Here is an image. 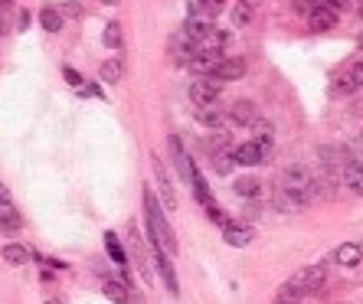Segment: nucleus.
Here are the masks:
<instances>
[{
	"label": "nucleus",
	"mask_w": 363,
	"mask_h": 304,
	"mask_svg": "<svg viewBox=\"0 0 363 304\" xmlns=\"http://www.w3.org/2000/svg\"><path fill=\"white\" fill-rule=\"evenodd\" d=\"M190 4V13H200V17H216V13H223V0H187Z\"/></svg>",
	"instance_id": "393cba45"
},
{
	"label": "nucleus",
	"mask_w": 363,
	"mask_h": 304,
	"mask_svg": "<svg viewBox=\"0 0 363 304\" xmlns=\"http://www.w3.org/2000/svg\"><path fill=\"white\" fill-rule=\"evenodd\" d=\"M105 46L108 49H121V27H118V23H108L105 27Z\"/></svg>",
	"instance_id": "2f4dec72"
},
{
	"label": "nucleus",
	"mask_w": 363,
	"mask_h": 304,
	"mask_svg": "<svg viewBox=\"0 0 363 304\" xmlns=\"http://www.w3.org/2000/svg\"><path fill=\"white\" fill-rule=\"evenodd\" d=\"M124 76V59H105V66H102V82L105 86H118Z\"/></svg>",
	"instance_id": "4be33fe9"
},
{
	"label": "nucleus",
	"mask_w": 363,
	"mask_h": 304,
	"mask_svg": "<svg viewBox=\"0 0 363 304\" xmlns=\"http://www.w3.org/2000/svg\"><path fill=\"white\" fill-rule=\"evenodd\" d=\"M10 203H13V200H10V190L0 183V206H10Z\"/></svg>",
	"instance_id": "e433bc0d"
},
{
	"label": "nucleus",
	"mask_w": 363,
	"mask_h": 304,
	"mask_svg": "<svg viewBox=\"0 0 363 304\" xmlns=\"http://www.w3.org/2000/svg\"><path fill=\"white\" fill-rule=\"evenodd\" d=\"M105 295H108V301H115V304L131 301V291H128L124 285H118V282H105Z\"/></svg>",
	"instance_id": "cd10ccee"
},
{
	"label": "nucleus",
	"mask_w": 363,
	"mask_h": 304,
	"mask_svg": "<svg viewBox=\"0 0 363 304\" xmlns=\"http://www.w3.org/2000/svg\"><path fill=\"white\" fill-rule=\"evenodd\" d=\"M66 7V13H72V17H79V4H62Z\"/></svg>",
	"instance_id": "4c0bfd02"
},
{
	"label": "nucleus",
	"mask_w": 363,
	"mask_h": 304,
	"mask_svg": "<svg viewBox=\"0 0 363 304\" xmlns=\"http://www.w3.org/2000/svg\"><path fill=\"white\" fill-rule=\"evenodd\" d=\"M144 216H147V236H151V249H161V252L173 256V252H177V236H173L171 223H167V216H164L161 206H157V200H154L151 187L144 190Z\"/></svg>",
	"instance_id": "f257e3e1"
},
{
	"label": "nucleus",
	"mask_w": 363,
	"mask_h": 304,
	"mask_svg": "<svg viewBox=\"0 0 363 304\" xmlns=\"http://www.w3.org/2000/svg\"><path fill=\"white\" fill-rule=\"evenodd\" d=\"M232 190H236V197H242V200H258L265 187H262L258 177H239V180L232 183Z\"/></svg>",
	"instance_id": "a211bd4d"
},
{
	"label": "nucleus",
	"mask_w": 363,
	"mask_h": 304,
	"mask_svg": "<svg viewBox=\"0 0 363 304\" xmlns=\"http://www.w3.org/2000/svg\"><path fill=\"white\" fill-rule=\"evenodd\" d=\"M298 301H301V295H298V291H291V288H282V291H278V295H275V301H272V304H298Z\"/></svg>",
	"instance_id": "473e14b6"
},
{
	"label": "nucleus",
	"mask_w": 363,
	"mask_h": 304,
	"mask_svg": "<svg viewBox=\"0 0 363 304\" xmlns=\"http://www.w3.org/2000/svg\"><path fill=\"white\" fill-rule=\"evenodd\" d=\"M4 262H10V265H27L29 249L20 246V242H7V246H4Z\"/></svg>",
	"instance_id": "b1692460"
},
{
	"label": "nucleus",
	"mask_w": 363,
	"mask_h": 304,
	"mask_svg": "<svg viewBox=\"0 0 363 304\" xmlns=\"http://www.w3.org/2000/svg\"><path fill=\"white\" fill-rule=\"evenodd\" d=\"M171 157H173V167H177V173L183 177V183H193V173H197V167H193L190 154L183 151L180 138H171Z\"/></svg>",
	"instance_id": "6e6552de"
},
{
	"label": "nucleus",
	"mask_w": 363,
	"mask_h": 304,
	"mask_svg": "<svg viewBox=\"0 0 363 304\" xmlns=\"http://www.w3.org/2000/svg\"><path fill=\"white\" fill-rule=\"evenodd\" d=\"M62 76H66V82H69V86H86V82H82V76H79V72H76V69H72V66H66V69H62Z\"/></svg>",
	"instance_id": "c9c22d12"
},
{
	"label": "nucleus",
	"mask_w": 363,
	"mask_h": 304,
	"mask_svg": "<svg viewBox=\"0 0 363 304\" xmlns=\"http://www.w3.org/2000/svg\"><path fill=\"white\" fill-rule=\"evenodd\" d=\"M232 151H236V161H239L242 167H258V164H262V161H265V157H268V151H265V147H262V144H256V141L236 144Z\"/></svg>",
	"instance_id": "9b49d317"
},
{
	"label": "nucleus",
	"mask_w": 363,
	"mask_h": 304,
	"mask_svg": "<svg viewBox=\"0 0 363 304\" xmlns=\"http://www.w3.org/2000/svg\"><path fill=\"white\" fill-rule=\"evenodd\" d=\"M213 76L220 79V82H236V79L246 76V59L232 56V59H220V66H216V72Z\"/></svg>",
	"instance_id": "4468645a"
},
{
	"label": "nucleus",
	"mask_w": 363,
	"mask_h": 304,
	"mask_svg": "<svg viewBox=\"0 0 363 304\" xmlns=\"http://www.w3.org/2000/svg\"><path fill=\"white\" fill-rule=\"evenodd\" d=\"M190 187H193V193H197V200H200L203 206H206V203H213V193H210V187H206V180L200 177V171L193 173V183H190Z\"/></svg>",
	"instance_id": "c756f323"
},
{
	"label": "nucleus",
	"mask_w": 363,
	"mask_h": 304,
	"mask_svg": "<svg viewBox=\"0 0 363 304\" xmlns=\"http://www.w3.org/2000/svg\"><path fill=\"white\" fill-rule=\"evenodd\" d=\"M220 92H223V82L216 76H197L190 82V102L197 105V108H203V105H216Z\"/></svg>",
	"instance_id": "20e7f679"
},
{
	"label": "nucleus",
	"mask_w": 363,
	"mask_h": 304,
	"mask_svg": "<svg viewBox=\"0 0 363 304\" xmlns=\"http://www.w3.org/2000/svg\"><path fill=\"white\" fill-rule=\"evenodd\" d=\"M327 285V268L324 265H311V268H301V272H295V275L288 278V288L291 291H298V295H317L321 288Z\"/></svg>",
	"instance_id": "f03ea898"
},
{
	"label": "nucleus",
	"mask_w": 363,
	"mask_h": 304,
	"mask_svg": "<svg viewBox=\"0 0 363 304\" xmlns=\"http://www.w3.org/2000/svg\"><path fill=\"white\" fill-rule=\"evenodd\" d=\"M321 161L327 171H344L350 164V151L347 147H321Z\"/></svg>",
	"instance_id": "f3484780"
},
{
	"label": "nucleus",
	"mask_w": 363,
	"mask_h": 304,
	"mask_svg": "<svg viewBox=\"0 0 363 304\" xmlns=\"http://www.w3.org/2000/svg\"><path fill=\"white\" fill-rule=\"evenodd\" d=\"M347 151H350V161L363 164V138H354V141H350V147H347Z\"/></svg>",
	"instance_id": "f704fd0d"
},
{
	"label": "nucleus",
	"mask_w": 363,
	"mask_h": 304,
	"mask_svg": "<svg viewBox=\"0 0 363 304\" xmlns=\"http://www.w3.org/2000/svg\"><path fill=\"white\" fill-rule=\"evenodd\" d=\"M341 173H344V183L350 187V190H354V193H363V164L350 161Z\"/></svg>",
	"instance_id": "5701e85b"
},
{
	"label": "nucleus",
	"mask_w": 363,
	"mask_h": 304,
	"mask_svg": "<svg viewBox=\"0 0 363 304\" xmlns=\"http://www.w3.org/2000/svg\"><path fill=\"white\" fill-rule=\"evenodd\" d=\"M278 187H285V190H295V193H305V197H311L315 200V177L308 173V167H301V164H291V167H285L282 171V177H278Z\"/></svg>",
	"instance_id": "7ed1b4c3"
},
{
	"label": "nucleus",
	"mask_w": 363,
	"mask_h": 304,
	"mask_svg": "<svg viewBox=\"0 0 363 304\" xmlns=\"http://www.w3.org/2000/svg\"><path fill=\"white\" fill-rule=\"evenodd\" d=\"M223 239H226L232 249H246L249 242L256 239V229L249 226V223H232L230 219V223L223 226Z\"/></svg>",
	"instance_id": "0eeeda50"
},
{
	"label": "nucleus",
	"mask_w": 363,
	"mask_h": 304,
	"mask_svg": "<svg viewBox=\"0 0 363 304\" xmlns=\"http://www.w3.org/2000/svg\"><path fill=\"white\" fill-rule=\"evenodd\" d=\"M7 4H13V0H0V7H7Z\"/></svg>",
	"instance_id": "79ce46f5"
},
{
	"label": "nucleus",
	"mask_w": 363,
	"mask_h": 304,
	"mask_svg": "<svg viewBox=\"0 0 363 304\" xmlns=\"http://www.w3.org/2000/svg\"><path fill=\"white\" fill-rule=\"evenodd\" d=\"M151 167H154V177H157V190H161L164 206L177 209V193H173V183H171V177H167V171H164V164L157 161V157H151Z\"/></svg>",
	"instance_id": "1a4fd4ad"
},
{
	"label": "nucleus",
	"mask_w": 363,
	"mask_h": 304,
	"mask_svg": "<svg viewBox=\"0 0 363 304\" xmlns=\"http://www.w3.org/2000/svg\"><path fill=\"white\" fill-rule=\"evenodd\" d=\"M360 258H363V246H360V242H344V246H337V252H334V262H337V265H344V268L360 265Z\"/></svg>",
	"instance_id": "dca6fc26"
},
{
	"label": "nucleus",
	"mask_w": 363,
	"mask_h": 304,
	"mask_svg": "<svg viewBox=\"0 0 363 304\" xmlns=\"http://www.w3.org/2000/svg\"><path fill=\"white\" fill-rule=\"evenodd\" d=\"M242 4H249V7H258V0H242Z\"/></svg>",
	"instance_id": "a19ab883"
},
{
	"label": "nucleus",
	"mask_w": 363,
	"mask_h": 304,
	"mask_svg": "<svg viewBox=\"0 0 363 304\" xmlns=\"http://www.w3.org/2000/svg\"><path fill=\"white\" fill-rule=\"evenodd\" d=\"M357 86H360L357 72H354V69H347V72H341V76L334 79L331 92H334V95H350V92H357Z\"/></svg>",
	"instance_id": "412c9836"
},
{
	"label": "nucleus",
	"mask_w": 363,
	"mask_h": 304,
	"mask_svg": "<svg viewBox=\"0 0 363 304\" xmlns=\"http://www.w3.org/2000/svg\"><path fill=\"white\" fill-rule=\"evenodd\" d=\"M230 118H232L236 124H246V128H252V124L258 121V108L249 102V98H239V102L230 108Z\"/></svg>",
	"instance_id": "2eb2a0df"
},
{
	"label": "nucleus",
	"mask_w": 363,
	"mask_h": 304,
	"mask_svg": "<svg viewBox=\"0 0 363 304\" xmlns=\"http://www.w3.org/2000/svg\"><path fill=\"white\" fill-rule=\"evenodd\" d=\"M98 4H105V7H118V0H98Z\"/></svg>",
	"instance_id": "58836bf2"
},
{
	"label": "nucleus",
	"mask_w": 363,
	"mask_h": 304,
	"mask_svg": "<svg viewBox=\"0 0 363 304\" xmlns=\"http://www.w3.org/2000/svg\"><path fill=\"white\" fill-rule=\"evenodd\" d=\"M337 23H341L337 10L331 7V4H324V0H315V10H311V17H308V27L315 29V33H331Z\"/></svg>",
	"instance_id": "39448f33"
},
{
	"label": "nucleus",
	"mask_w": 363,
	"mask_h": 304,
	"mask_svg": "<svg viewBox=\"0 0 363 304\" xmlns=\"http://www.w3.org/2000/svg\"><path fill=\"white\" fill-rule=\"evenodd\" d=\"M213 29V17H200V13H190V17L183 20L180 27V39L183 43H190V46H197L206 33Z\"/></svg>",
	"instance_id": "423d86ee"
},
{
	"label": "nucleus",
	"mask_w": 363,
	"mask_h": 304,
	"mask_svg": "<svg viewBox=\"0 0 363 304\" xmlns=\"http://www.w3.org/2000/svg\"><path fill=\"white\" fill-rule=\"evenodd\" d=\"M0 229H4L7 236L20 232V213L13 209V203H10V206H0Z\"/></svg>",
	"instance_id": "a878e982"
},
{
	"label": "nucleus",
	"mask_w": 363,
	"mask_h": 304,
	"mask_svg": "<svg viewBox=\"0 0 363 304\" xmlns=\"http://www.w3.org/2000/svg\"><path fill=\"white\" fill-rule=\"evenodd\" d=\"M252 10L256 7H249V4H236V7H232V27H249V23H252Z\"/></svg>",
	"instance_id": "c85d7f7f"
},
{
	"label": "nucleus",
	"mask_w": 363,
	"mask_h": 304,
	"mask_svg": "<svg viewBox=\"0 0 363 304\" xmlns=\"http://www.w3.org/2000/svg\"><path fill=\"white\" fill-rule=\"evenodd\" d=\"M154 268H157V275L164 278V285H167V291H171V295H180V285H177V275H173V268H171V256H167V252H161V249H154Z\"/></svg>",
	"instance_id": "f8f14e48"
},
{
	"label": "nucleus",
	"mask_w": 363,
	"mask_h": 304,
	"mask_svg": "<svg viewBox=\"0 0 363 304\" xmlns=\"http://www.w3.org/2000/svg\"><path fill=\"white\" fill-rule=\"evenodd\" d=\"M62 23H66L62 10H59V7H43V13H39V27L46 29V33H59Z\"/></svg>",
	"instance_id": "aec40b11"
},
{
	"label": "nucleus",
	"mask_w": 363,
	"mask_h": 304,
	"mask_svg": "<svg viewBox=\"0 0 363 304\" xmlns=\"http://www.w3.org/2000/svg\"><path fill=\"white\" fill-rule=\"evenodd\" d=\"M252 141L262 144V147H265V151L272 154V144H275V128H272L268 121H262V118H258V121L252 124Z\"/></svg>",
	"instance_id": "6ab92c4d"
},
{
	"label": "nucleus",
	"mask_w": 363,
	"mask_h": 304,
	"mask_svg": "<svg viewBox=\"0 0 363 304\" xmlns=\"http://www.w3.org/2000/svg\"><path fill=\"white\" fill-rule=\"evenodd\" d=\"M105 246H108V252H112V258H115L118 265H124V262H128V256H124V249H121V242H118L115 232H105Z\"/></svg>",
	"instance_id": "7c9ffc66"
},
{
	"label": "nucleus",
	"mask_w": 363,
	"mask_h": 304,
	"mask_svg": "<svg viewBox=\"0 0 363 304\" xmlns=\"http://www.w3.org/2000/svg\"><path fill=\"white\" fill-rule=\"evenodd\" d=\"M236 164L239 161H236V151H232V147L230 151H216V157H213V167H216V173H223V177H226Z\"/></svg>",
	"instance_id": "bb28decb"
},
{
	"label": "nucleus",
	"mask_w": 363,
	"mask_h": 304,
	"mask_svg": "<svg viewBox=\"0 0 363 304\" xmlns=\"http://www.w3.org/2000/svg\"><path fill=\"white\" fill-rule=\"evenodd\" d=\"M197 121H200L203 128H213V131H220V128H226L232 118H230V112H223V108H216V105H203L200 112H197Z\"/></svg>",
	"instance_id": "ddd939ff"
},
{
	"label": "nucleus",
	"mask_w": 363,
	"mask_h": 304,
	"mask_svg": "<svg viewBox=\"0 0 363 304\" xmlns=\"http://www.w3.org/2000/svg\"><path fill=\"white\" fill-rule=\"evenodd\" d=\"M272 203H275V209H282V213H298V209H305L308 203H311V197L278 187V193H275V200H272Z\"/></svg>",
	"instance_id": "9d476101"
},
{
	"label": "nucleus",
	"mask_w": 363,
	"mask_h": 304,
	"mask_svg": "<svg viewBox=\"0 0 363 304\" xmlns=\"http://www.w3.org/2000/svg\"><path fill=\"white\" fill-rule=\"evenodd\" d=\"M357 4H360V0H357Z\"/></svg>",
	"instance_id": "c03bdc74"
},
{
	"label": "nucleus",
	"mask_w": 363,
	"mask_h": 304,
	"mask_svg": "<svg viewBox=\"0 0 363 304\" xmlns=\"http://www.w3.org/2000/svg\"><path fill=\"white\" fill-rule=\"evenodd\" d=\"M360 49H363V37H360Z\"/></svg>",
	"instance_id": "37998d69"
},
{
	"label": "nucleus",
	"mask_w": 363,
	"mask_h": 304,
	"mask_svg": "<svg viewBox=\"0 0 363 304\" xmlns=\"http://www.w3.org/2000/svg\"><path fill=\"white\" fill-rule=\"evenodd\" d=\"M43 304H62V301H59V298H46V301H43Z\"/></svg>",
	"instance_id": "ea45409f"
},
{
	"label": "nucleus",
	"mask_w": 363,
	"mask_h": 304,
	"mask_svg": "<svg viewBox=\"0 0 363 304\" xmlns=\"http://www.w3.org/2000/svg\"><path fill=\"white\" fill-rule=\"evenodd\" d=\"M206 213H210V223H216V226H226V223H230V216H226L216 203H206Z\"/></svg>",
	"instance_id": "72a5a7b5"
}]
</instances>
